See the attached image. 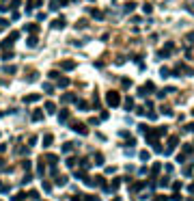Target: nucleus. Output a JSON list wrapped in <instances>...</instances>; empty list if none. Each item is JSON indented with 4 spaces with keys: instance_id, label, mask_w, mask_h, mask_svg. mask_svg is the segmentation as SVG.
Here are the masks:
<instances>
[{
    "instance_id": "nucleus-38",
    "label": "nucleus",
    "mask_w": 194,
    "mask_h": 201,
    "mask_svg": "<svg viewBox=\"0 0 194 201\" xmlns=\"http://www.w3.org/2000/svg\"><path fill=\"white\" fill-rule=\"evenodd\" d=\"M121 84L127 89V87H130V78H121Z\"/></svg>"
},
{
    "instance_id": "nucleus-13",
    "label": "nucleus",
    "mask_w": 194,
    "mask_h": 201,
    "mask_svg": "<svg viewBox=\"0 0 194 201\" xmlns=\"http://www.w3.org/2000/svg\"><path fill=\"white\" fill-rule=\"evenodd\" d=\"M52 141H54V136H52V134H45L41 143H43V147H50V145H52Z\"/></svg>"
},
{
    "instance_id": "nucleus-30",
    "label": "nucleus",
    "mask_w": 194,
    "mask_h": 201,
    "mask_svg": "<svg viewBox=\"0 0 194 201\" xmlns=\"http://www.w3.org/2000/svg\"><path fill=\"white\" fill-rule=\"evenodd\" d=\"M93 17H95V20H104V13H99V11H93Z\"/></svg>"
},
{
    "instance_id": "nucleus-7",
    "label": "nucleus",
    "mask_w": 194,
    "mask_h": 201,
    "mask_svg": "<svg viewBox=\"0 0 194 201\" xmlns=\"http://www.w3.org/2000/svg\"><path fill=\"white\" fill-rule=\"evenodd\" d=\"M145 186H147L145 182H136L134 186H130V192H140V190H142V188H145Z\"/></svg>"
},
{
    "instance_id": "nucleus-26",
    "label": "nucleus",
    "mask_w": 194,
    "mask_h": 201,
    "mask_svg": "<svg viewBox=\"0 0 194 201\" xmlns=\"http://www.w3.org/2000/svg\"><path fill=\"white\" fill-rule=\"evenodd\" d=\"M160 76H162V78H168V76H170V71H168L166 67H162V69H160Z\"/></svg>"
},
{
    "instance_id": "nucleus-12",
    "label": "nucleus",
    "mask_w": 194,
    "mask_h": 201,
    "mask_svg": "<svg viewBox=\"0 0 194 201\" xmlns=\"http://www.w3.org/2000/svg\"><path fill=\"white\" fill-rule=\"evenodd\" d=\"M160 113H162V115H166V117H173V108L164 104V106H160Z\"/></svg>"
},
{
    "instance_id": "nucleus-41",
    "label": "nucleus",
    "mask_w": 194,
    "mask_h": 201,
    "mask_svg": "<svg viewBox=\"0 0 194 201\" xmlns=\"http://www.w3.org/2000/svg\"><path fill=\"white\" fill-rule=\"evenodd\" d=\"M142 9H145V13H151V11H153V7H151V5H145Z\"/></svg>"
},
{
    "instance_id": "nucleus-39",
    "label": "nucleus",
    "mask_w": 194,
    "mask_h": 201,
    "mask_svg": "<svg viewBox=\"0 0 194 201\" xmlns=\"http://www.w3.org/2000/svg\"><path fill=\"white\" fill-rule=\"evenodd\" d=\"M5 71H7V74H15V67H13V65H11V67H5Z\"/></svg>"
},
{
    "instance_id": "nucleus-28",
    "label": "nucleus",
    "mask_w": 194,
    "mask_h": 201,
    "mask_svg": "<svg viewBox=\"0 0 194 201\" xmlns=\"http://www.w3.org/2000/svg\"><path fill=\"white\" fill-rule=\"evenodd\" d=\"M43 160H48V162H52V164H54V162H56V160H58V158H56V156H52V154H48V156H45V158H43Z\"/></svg>"
},
{
    "instance_id": "nucleus-27",
    "label": "nucleus",
    "mask_w": 194,
    "mask_h": 201,
    "mask_svg": "<svg viewBox=\"0 0 194 201\" xmlns=\"http://www.w3.org/2000/svg\"><path fill=\"white\" fill-rule=\"evenodd\" d=\"M145 117H149L151 121H155V119H157V115H155L153 110H147V115H145Z\"/></svg>"
},
{
    "instance_id": "nucleus-29",
    "label": "nucleus",
    "mask_w": 194,
    "mask_h": 201,
    "mask_svg": "<svg viewBox=\"0 0 194 201\" xmlns=\"http://www.w3.org/2000/svg\"><path fill=\"white\" fill-rule=\"evenodd\" d=\"M58 7H60V5H58V0H52V2H50V9H52V11H56Z\"/></svg>"
},
{
    "instance_id": "nucleus-23",
    "label": "nucleus",
    "mask_w": 194,
    "mask_h": 201,
    "mask_svg": "<svg viewBox=\"0 0 194 201\" xmlns=\"http://www.w3.org/2000/svg\"><path fill=\"white\" fill-rule=\"evenodd\" d=\"M134 9H136V5H134V2H127V5H125V9H123V11H125V13H132Z\"/></svg>"
},
{
    "instance_id": "nucleus-31",
    "label": "nucleus",
    "mask_w": 194,
    "mask_h": 201,
    "mask_svg": "<svg viewBox=\"0 0 194 201\" xmlns=\"http://www.w3.org/2000/svg\"><path fill=\"white\" fill-rule=\"evenodd\" d=\"M43 91H45V93H52L54 87H52V84H43Z\"/></svg>"
},
{
    "instance_id": "nucleus-43",
    "label": "nucleus",
    "mask_w": 194,
    "mask_h": 201,
    "mask_svg": "<svg viewBox=\"0 0 194 201\" xmlns=\"http://www.w3.org/2000/svg\"><path fill=\"white\" fill-rule=\"evenodd\" d=\"M22 199H24V195H15V197H13L11 201H22Z\"/></svg>"
},
{
    "instance_id": "nucleus-34",
    "label": "nucleus",
    "mask_w": 194,
    "mask_h": 201,
    "mask_svg": "<svg viewBox=\"0 0 194 201\" xmlns=\"http://www.w3.org/2000/svg\"><path fill=\"white\" fill-rule=\"evenodd\" d=\"M185 132H194V123H188V126H183Z\"/></svg>"
},
{
    "instance_id": "nucleus-11",
    "label": "nucleus",
    "mask_w": 194,
    "mask_h": 201,
    "mask_svg": "<svg viewBox=\"0 0 194 201\" xmlns=\"http://www.w3.org/2000/svg\"><path fill=\"white\" fill-rule=\"evenodd\" d=\"M52 28H65V17H58L52 22Z\"/></svg>"
},
{
    "instance_id": "nucleus-47",
    "label": "nucleus",
    "mask_w": 194,
    "mask_h": 201,
    "mask_svg": "<svg viewBox=\"0 0 194 201\" xmlns=\"http://www.w3.org/2000/svg\"><path fill=\"white\" fill-rule=\"evenodd\" d=\"M192 115H194V110H192Z\"/></svg>"
},
{
    "instance_id": "nucleus-45",
    "label": "nucleus",
    "mask_w": 194,
    "mask_h": 201,
    "mask_svg": "<svg viewBox=\"0 0 194 201\" xmlns=\"http://www.w3.org/2000/svg\"><path fill=\"white\" fill-rule=\"evenodd\" d=\"M67 2H69V0H58V5H63V7L67 5Z\"/></svg>"
},
{
    "instance_id": "nucleus-6",
    "label": "nucleus",
    "mask_w": 194,
    "mask_h": 201,
    "mask_svg": "<svg viewBox=\"0 0 194 201\" xmlns=\"http://www.w3.org/2000/svg\"><path fill=\"white\" fill-rule=\"evenodd\" d=\"M37 43H39L37 35H30L28 39H26V45H28V48H37Z\"/></svg>"
},
{
    "instance_id": "nucleus-32",
    "label": "nucleus",
    "mask_w": 194,
    "mask_h": 201,
    "mask_svg": "<svg viewBox=\"0 0 194 201\" xmlns=\"http://www.w3.org/2000/svg\"><path fill=\"white\" fill-rule=\"evenodd\" d=\"M168 184H170L168 177H162V180H160V186H168Z\"/></svg>"
},
{
    "instance_id": "nucleus-15",
    "label": "nucleus",
    "mask_w": 194,
    "mask_h": 201,
    "mask_svg": "<svg viewBox=\"0 0 194 201\" xmlns=\"http://www.w3.org/2000/svg\"><path fill=\"white\" fill-rule=\"evenodd\" d=\"M60 99H63L65 104H67V102H76V95H73V93H65V95H63Z\"/></svg>"
},
{
    "instance_id": "nucleus-14",
    "label": "nucleus",
    "mask_w": 194,
    "mask_h": 201,
    "mask_svg": "<svg viewBox=\"0 0 194 201\" xmlns=\"http://www.w3.org/2000/svg\"><path fill=\"white\" fill-rule=\"evenodd\" d=\"M26 33H30V35H35V33H37V30H39V26L37 24H26Z\"/></svg>"
},
{
    "instance_id": "nucleus-1",
    "label": "nucleus",
    "mask_w": 194,
    "mask_h": 201,
    "mask_svg": "<svg viewBox=\"0 0 194 201\" xmlns=\"http://www.w3.org/2000/svg\"><path fill=\"white\" fill-rule=\"evenodd\" d=\"M106 104H108L110 108L121 106V95L116 93V91H108V93H106Z\"/></svg>"
},
{
    "instance_id": "nucleus-46",
    "label": "nucleus",
    "mask_w": 194,
    "mask_h": 201,
    "mask_svg": "<svg viewBox=\"0 0 194 201\" xmlns=\"http://www.w3.org/2000/svg\"><path fill=\"white\" fill-rule=\"evenodd\" d=\"M188 190H190V192H192V195H194V184H192V186H190V188H188Z\"/></svg>"
},
{
    "instance_id": "nucleus-42",
    "label": "nucleus",
    "mask_w": 194,
    "mask_h": 201,
    "mask_svg": "<svg viewBox=\"0 0 194 201\" xmlns=\"http://www.w3.org/2000/svg\"><path fill=\"white\" fill-rule=\"evenodd\" d=\"M5 26H9V22H7V20H2V17H0V28H5Z\"/></svg>"
},
{
    "instance_id": "nucleus-44",
    "label": "nucleus",
    "mask_w": 194,
    "mask_h": 201,
    "mask_svg": "<svg viewBox=\"0 0 194 201\" xmlns=\"http://www.w3.org/2000/svg\"><path fill=\"white\" fill-rule=\"evenodd\" d=\"M82 199H84V195H76V197H73L71 201H82Z\"/></svg>"
},
{
    "instance_id": "nucleus-33",
    "label": "nucleus",
    "mask_w": 194,
    "mask_h": 201,
    "mask_svg": "<svg viewBox=\"0 0 194 201\" xmlns=\"http://www.w3.org/2000/svg\"><path fill=\"white\" fill-rule=\"evenodd\" d=\"M119 184H121V180H112V186H110V188H112V190H116V188H119Z\"/></svg>"
},
{
    "instance_id": "nucleus-37",
    "label": "nucleus",
    "mask_w": 194,
    "mask_h": 201,
    "mask_svg": "<svg viewBox=\"0 0 194 201\" xmlns=\"http://www.w3.org/2000/svg\"><path fill=\"white\" fill-rule=\"evenodd\" d=\"M140 160H149V152H140Z\"/></svg>"
},
{
    "instance_id": "nucleus-17",
    "label": "nucleus",
    "mask_w": 194,
    "mask_h": 201,
    "mask_svg": "<svg viewBox=\"0 0 194 201\" xmlns=\"http://www.w3.org/2000/svg\"><path fill=\"white\" fill-rule=\"evenodd\" d=\"M41 119H43V113H41V110H35L33 113V121H41Z\"/></svg>"
},
{
    "instance_id": "nucleus-18",
    "label": "nucleus",
    "mask_w": 194,
    "mask_h": 201,
    "mask_svg": "<svg viewBox=\"0 0 194 201\" xmlns=\"http://www.w3.org/2000/svg\"><path fill=\"white\" fill-rule=\"evenodd\" d=\"M73 147H76L73 143H65V145H63V152H65V154H69V152H73Z\"/></svg>"
},
{
    "instance_id": "nucleus-3",
    "label": "nucleus",
    "mask_w": 194,
    "mask_h": 201,
    "mask_svg": "<svg viewBox=\"0 0 194 201\" xmlns=\"http://www.w3.org/2000/svg\"><path fill=\"white\" fill-rule=\"evenodd\" d=\"M179 145V136H170L168 138V145H166V149H164V154H173V149Z\"/></svg>"
},
{
    "instance_id": "nucleus-24",
    "label": "nucleus",
    "mask_w": 194,
    "mask_h": 201,
    "mask_svg": "<svg viewBox=\"0 0 194 201\" xmlns=\"http://www.w3.org/2000/svg\"><path fill=\"white\" fill-rule=\"evenodd\" d=\"M45 110H48V113H56V106H54L52 102H48L45 104Z\"/></svg>"
},
{
    "instance_id": "nucleus-8",
    "label": "nucleus",
    "mask_w": 194,
    "mask_h": 201,
    "mask_svg": "<svg viewBox=\"0 0 194 201\" xmlns=\"http://www.w3.org/2000/svg\"><path fill=\"white\" fill-rule=\"evenodd\" d=\"M58 121H60V123H69V110H60V115H58Z\"/></svg>"
},
{
    "instance_id": "nucleus-4",
    "label": "nucleus",
    "mask_w": 194,
    "mask_h": 201,
    "mask_svg": "<svg viewBox=\"0 0 194 201\" xmlns=\"http://www.w3.org/2000/svg\"><path fill=\"white\" fill-rule=\"evenodd\" d=\"M173 52H175V43H170V41H168V43H166V48L160 50V54H157V56H160V59H164V56H170Z\"/></svg>"
},
{
    "instance_id": "nucleus-19",
    "label": "nucleus",
    "mask_w": 194,
    "mask_h": 201,
    "mask_svg": "<svg viewBox=\"0 0 194 201\" xmlns=\"http://www.w3.org/2000/svg\"><path fill=\"white\" fill-rule=\"evenodd\" d=\"M93 160H95V164H104V154H95Z\"/></svg>"
},
{
    "instance_id": "nucleus-22",
    "label": "nucleus",
    "mask_w": 194,
    "mask_h": 201,
    "mask_svg": "<svg viewBox=\"0 0 194 201\" xmlns=\"http://www.w3.org/2000/svg\"><path fill=\"white\" fill-rule=\"evenodd\" d=\"M56 84H58L60 89H65V87L69 84V80H67V78H58V82H56Z\"/></svg>"
},
{
    "instance_id": "nucleus-25",
    "label": "nucleus",
    "mask_w": 194,
    "mask_h": 201,
    "mask_svg": "<svg viewBox=\"0 0 194 201\" xmlns=\"http://www.w3.org/2000/svg\"><path fill=\"white\" fill-rule=\"evenodd\" d=\"M76 104H78V108H82V110H88V104H86V102H82V99H78Z\"/></svg>"
},
{
    "instance_id": "nucleus-5",
    "label": "nucleus",
    "mask_w": 194,
    "mask_h": 201,
    "mask_svg": "<svg viewBox=\"0 0 194 201\" xmlns=\"http://www.w3.org/2000/svg\"><path fill=\"white\" fill-rule=\"evenodd\" d=\"M153 91H155V84L153 82H147L145 87L138 89V95H147V93H153Z\"/></svg>"
},
{
    "instance_id": "nucleus-35",
    "label": "nucleus",
    "mask_w": 194,
    "mask_h": 201,
    "mask_svg": "<svg viewBox=\"0 0 194 201\" xmlns=\"http://www.w3.org/2000/svg\"><path fill=\"white\" fill-rule=\"evenodd\" d=\"M185 39H188L190 43H194V30H192V33H188V35H185Z\"/></svg>"
},
{
    "instance_id": "nucleus-20",
    "label": "nucleus",
    "mask_w": 194,
    "mask_h": 201,
    "mask_svg": "<svg viewBox=\"0 0 194 201\" xmlns=\"http://www.w3.org/2000/svg\"><path fill=\"white\" fill-rule=\"evenodd\" d=\"M37 99H39L37 93H30V95H26V97H24V102H37Z\"/></svg>"
},
{
    "instance_id": "nucleus-21",
    "label": "nucleus",
    "mask_w": 194,
    "mask_h": 201,
    "mask_svg": "<svg viewBox=\"0 0 194 201\" xmlns=\"http://www.w3.org/2000/svg\"><path fill=\"white\" fill-rule=\"evenodd\" d=\"M123 106H125V110H132V108H134V99H132V97H127Z\"/></svg>"
},
{
    "instance_id": "nucleus-40",
    "label": "nucleus",
    "mask_w": 194,
    "mask_h": 201,
    "mask_svg": "<svg viewBox=\"0 0 194 201\" xmlns=\"http://www.w3.org/2000/svg\"><path fill=\"white\" fill-rule=\"evenodd\" d=\"M22 169H26V171H28V169H30V162L24 160V162H22Z\"/></svg>"
},
{
    "instance_id": "nucleus-2",
    "label": "nucleus",
    "mask_w": 194,
    "mask_h": 201,
    "mask_svg": "<svg viewBox=\"0 0 194 201\" xmlns=\"http://www.w3.org/2000/svg\"><path fill=\"white\" fill-rule=\"evenodd\" d=\"M69 126H71V130H73L76 134H80V136H86V134H88L86 126H84V123H80V121H71Z\"/></svg>"
},
{
    "instance_id": "nucleus-10",
    "label": "nucleus",
    "mask_w": 194,
    "mask_h": 201,
    "mask_svg": "<svg viewBox=\"0 0 194 201\" xmlns=\"http://www.w3.org/2000/svg\"><path fill=\"white\" fill-rule=\"evenodd\" d=\"M164 167V164H160V162H155L153 167H151V177H157V173H160V169Z\"/></svg>"
},
{
    "instance_id": "nucleus-36",
    "label": "nucleus",
    "mask_w": 194,
    "mask_h": 201,
    "mask_svg": "<svg viewBox=\"0 0 194 201\" xmlns=\"http://www.w3.org/2000/svg\"><path fill=\"white\" fill-rule=\"evenodd\" d=\"M2 59H5V61H9V59H13V52H5V54H2Z\"/></svg>"
},
{
    "instance_id": "nucleus-48",
    "label": "nucleus",
    "mask_w": 194,
    "mask_h": 201,
    "mask_svg": "<svg viewBox=\"0 0 194 201\" xmlns=\"http://www.w3.org/2000/svg\"><path fill=\"white\" fill-rule=\"evenodd\" d=\"M91 2H93V0H91Z\"/></svg>"
},
{
    "instance_id": "nucleus-16",
    "label": "nucleus",
    "mask_w": 194,
    "mask_h": 201,
    "mask_svg": "<svg viewBox=\"0 0 194 201\" xmlns=\"http://www.w3.org/2000/svg\"><path fill=\"white\" fill-rule=\"evenodd\" d=\"M67 182H69V180H67L65 175H58V177H56V184H58V186H65Z\"/></svg>"
},
{
    "instance_id": "nucleus-9",
    "label": "nucleus",
    "mask_w": 194,
    "mask_h": 201,
    "mask_svg": "<svg viewBox=\"0 0 194 201\" xmlns=\"http://www.w3.org/2000/svg\"><path fill=\"white\" fill-rule=\"evenodd\" d=\"M60 67L67 69V71H71V69H76V63H73V61H63V63H60Z\"/></svg>"
}]
</instances>
